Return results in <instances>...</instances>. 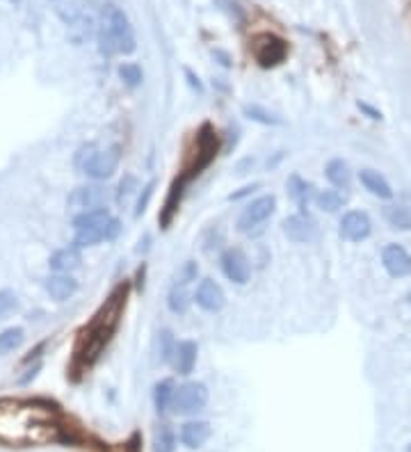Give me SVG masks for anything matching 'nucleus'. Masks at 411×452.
Segmentation results:
<instances>
[{
  "label": "nucleus",
  "mask_w": 411,
  "mask_h": 452,
  "mask_svg": "<svg viewBox=\"0 0 411 452\" xmlns=\"http://www.w3.org/2000/svg\"><path fill=\"white\" fill-rule=\"evenodd\" d=\"M112 219V212L108 208H96V210H87L80 212V215L73 217V228L80 231V228H92V226H101L105 221Z\"/></svg>",
  "instance_id": "bb28decb"
},
{
  "label": "nucleus",
  "mask_w": 411,
  "mask_h": 452,
  "mask_svg": "<svg viewBox=\"0 0 411 452\" xmlns=\"http://www.w3.org/2000/svg\"><path fill=\"white\" fill-rule=\"evenodd\" d=\"M60 439V425L53 411L35 402H3L0 405V441L14 446H32Z\"/></svg>",
  "instance_id": "f257e3e1"
},
{
  "label": "nucleus",
  "mask_w": 411,
  "mask_h": 452,
  "mask_svg": "<svg viewBox=\"0 0 411 452\" xmlns=\"http://www.w3.org/2000/svg\"><path fill=\"white\" fill-rule=\"evenodd\" d=\"M39 370H41V366H35V368H32V370H28V375H26V377H21V384H23V386H26V384H30V380H35Z\"/></svg>",
  "instance_id": "79ce46f5"
},
{
  "label": "nucleus",
  "mask_w": 411,
  "mask_h": 452,
  "mask_svg": "<svg viewBox=\"0 0 411 452\" xmlns=\"http://www.w3.org/2000/svg\"><path fill=\"white\" fill-rule=\"evenodd\" d=\"M212 55L217 57L222 67H231V64H233V62H231V57H228V53H224V51H215V53H212Z\"/></svg>",
  "instance_id": "a19ab883"
},
{
  "label": "nucleus",
  "mask_w": 411,
  "mask_h": 452,
  "mask_svg": "<svg viewBox=\"0 0 411 452\" xmlns=\"http://www.w3.org/2000/svg\"><path fill=\"white\" fill-rule=\"evenodd\" d=\"M190 286H183V283H171L169 288V295H167V306L171 313H187V309H190V304L194 299V295H190L187 290Z\"/></svg>",
  "instance_id": "5701e85b"
},
{
  "label": "nucleus",
  "mask_w": 411,
  "mask_h": 452,
  "mask_svg": "<svg viewBox=\"0 0 411 452\" xmlns=\"http://www.w3.org/2000/svg\"><path fill=\"white\" fill-rule=\"evenodd\" d=\"M153 192H155V180H149V183L144 185L142 194H139V199H137V205H135V217H139V215H142V212L146 210V205H149Z\"/></svg>",
  "instance_id": "c9c22d12"
},
{
  "label": "nucleus",
  "mask_w": 411,
  "mask_h": 452,
  "mask_svg": "<svg viewBox=\"0 0 411 452\" xmlns=\"http://www.w3.org/2000/svg\"><path fill=\"white\" fill-rule=\"evenodd\" d=\"M194 302L201 311H206V313H219V311L226 306V295L217 281L203 279L194 290Z\"/></svg>",
  "instance_id": "9d476101"
},
{
  "label": "nucleus",
  "mask_w": 411,
  "mask_h": 452,
  "mask_svg": "<svg viewBox=\"0 0 411 452\" xmlns=\"http://www.w3.org/2000/svg\"><path fill=\"white\" fill-rule=\"evenodd\" d=\"M339 233L348 242H364L373 233V219L364 210H348L341 217Z\"/></svg>",
  "instance_id": "1a4fd4ad"
},
{
  "label": "nucleus",
  "mask_w": 411,
  "mask_h": 452,
  "mask_svg": "<svg viewBox=\"0 0 411 452\" xmlns=\"http://www.w3.org/2000/svg\"><path fill=\"white\" fill-rule=\"evenodd\" d=\"M80 263H82V254L78 247L73 244V247H64V249L55 251L51 260H48V265H51V270H55L57 274H71L73 270L80 267Z\"/></svg>",
  "instance_id": "a211bd4d"
},
{
  "label": "nucleus",
  "mask_w": 411,
  "mask_h": 452,
  "mask_svg": "<svg viewBox=\"0 0 411 452\" xmlns=\"http://www.w3.org/2000/svg\"><path fill=\"white\" fill-rule=\"evenodd\" d=\"M316 205L320 210H325V212H336V210H341L345 203H348V196H345L341 190H320L316 192Z\"/></svg>",
  "instance_id": "cd10ccee"
},
{
  "label": "nucleus",
  "mask_w": 411,
  "mask_h": 452,
  "mask_svg": "<svg viewBox=\"0 0 411 452\" xmlns=\"http://www.w3.org/2000/svg\"><path fill=\"white\" fill-rule=\"evenodd\" d=\"M174 348H176V343L174 338H171V332H164L160 334V361H169L171 357H174Z\"/></svg>",
  "instance_id": "f704fd0d"
},
{
  "label": "nucleus",
  "mask_w": 411,
  "mask_h": 452,
  "mask_svg": "<svg viewBox=\"0 0 411 452\" xmlns=\"http://www.w3.org/2000/svg\"><path fill=\"white\" fill-rule=\"evenodd\" d=\"M119 160H121V149L114 144V146H108V149H103V151L89 153L87 160L82 162V171L94 180H108L114 171H117Z\"/></svg>",
  "instance_id": "423d86ee"
},
{
  "label": "nucleus",
  "mask_w": 411,
  "mask_h": 452,
  "mask_svg": "<svg viewBox=\"0 0 411 452\" xmlns=\"http://www.w3.org/2000/svg\"><path fill=\"white\" fill-rule=\"evenodd\" d=\"M196 276H199V265H196L194 260H187L180 265L178 274L174 279V283H183V286H190L192 281H196Z\"/></svg>",
  "instance_id": "72a5a7b5"
},
{
  "label": "nucleus",
  "mask_w": 411,
  "mask_h": 452,
  "mask_svg": "<svg viewBox=\"0 0 411 452\" xmlns=\"http://www.w3.org/2000/svg\"><path fill=\"white\" fill-rule=\"evenodd\" d=\"M121 231V221L117 217H112L110 221H105L101 226H92V228H80L76 231V237H73V244L78 247H94L103 240H114Z\"/></svg>",
  "instance_id": "4468645a"
},
{
  "label": "nucleus",
  "mask_w": 411,
  "mask_h": 452,
  "mask_svg": "<svg viewBox=\"0 0 411 452\" xmlns=\"http://www.w3.org/2000/svg\"><path fill=\"white\" fill-rule=\"evenodd\" d=\"M98 48L105 57L130 55L135 51V35L128 16L119 7L108 5L103 12V26L98 32Z\"/></svg>",
  "instance_id": "7ed1b4c3"
},
{
  "label": "nucleus",
  "mask_w": 411,
  "mask_h": 452,
  "mask_svg": "<svg viewBox=\"0 0 411 452\" xmlns=\"http://www.w3.org/2000/svg\"><path fill=\"white\" fill-rule=\"evenodd\" d=\"M384 219L396 231H411V208L402 203H391L384 208Z\"/></svg>",
  "instance_id": "b1692460"
},
{
  "label": "nucleus",
  "mask_w": 411,
  "mask_h": 452,
  "mask_svg": "<svg viewBox=\"0 0 411 452\" xmlns=\"http://www.w3.org/2000/svg\"><path fill=\"white\" fill-rule=\"evenodd\" d=\"M130 452H137V450H130Z\"/></svg>",
  "instance_id": "a18cd8bd"
},
{
  "label": "nucleus",
  "mask_w": 411,
  "mask_h": 452,
  "mask_svg": "<svg viewBox=\"0 0 411 452\" xmlns=\"http://www.w3.org/2000/svg\"><path fill=\"white\" fill-rule=\"evenodd\" d=\"M359 180H361V185H364L370 194L377 196V199H391V196H393L391 183L380 174V171H375V169H361V171H359Z\"/></svg>",
  "instance_id": "6ab92c4d"
},
{
  "label": "nucleus",
  "mask_w": 411,
  "mask_h": 452,
  "mask_svg": "<svg viewBox=\"0 0 411 452\" xmlns=\"http://www.w3.org/2000/svg\"><path fill=\"white\" fill-rule=\"evenodd\" d=\"M23 338H26L23 327H10V329H5V332H0V354H7V352L19 350Z\"/></svg>",
  "instance_id": "c85d7f7f"
},
{
  "label": "nucleus",
  "mask_w": 411,
  "mask_h": 452,
  "mask_svg": "<svg viewBox=\"0 0 411 452\" xmlns=\"http://www.w3.org/2000/svg\"><path fill=\"white\" fill-rule=\"evenodd\" d=\"M219 267H222V274L231 283L245 286L251 279V263L240 247H228V249L222 251Z\"/></svg>",
  "instance_id": "6e6552de"
},
{
  "label": "nucleus",
  "mask_w": 411,
  "mask_h": 452,
  "mask_svg": "<svg viewBox=\"0 0 411 452\" xmlns=\"http://www.w3.org/2000/svg\"><path fill=\"white\" fill-rule=\"evenodd\" d=\"M196 357H199V345L194 341H178L174 348V368L178 375H190L196 366Z\"/></svg>",
  "instance_id": "2eb2a0df"
},
{
  "label": "nucleus",
  "mask_w": 411,
  "mask_h": 452,
  "mask_svg": "<svg viewBox=\"0 0 411 452\" xmlns=\"http://www.w3.org/2000/svg\"><path fill=\"white\" fill-rule=\"evenodd\" d=\"M119 78L123 80V85H126V87L135 89V87L142 85L144 73H142V69H139V64H135V62H123L121 67H119Z\"/></svg>",
  "instance_id": "c756f323"
},
{
  "label": "nucleus",
  "mask_w": 411,
  "mask_h": 452,
  "mask_svg": "<svg viewBox=\"0 0 411 452\" xmlns=\"http://www.w3.org/2000/svg\"><path fill=\"white\" fill-rule=\"evenodd\" d=\"M325 176L336 190H348V187L352 185V169H350L348 160H343V158L329 160L327 167H325Z\"/></svg>",
  "instance_id": "412c9836"
},
{
  "label": "nucleus",
  "mask_w": 411,
  "mask_h": 452,
  "mask_svg": "<svg viewBox=\"0 0 411 452\" xmlns=\"http://www.w3.org/2000/svg\"><path fill=\"white\" fill-rule=\"evenodd\" d=\"M174 396H176V386L174 380H162L155 384L153 389V405L158 414H167V409L174 407Z\"/></svg>",
  "instance_id": "393cba45"
},
{
  "label": "nucleus",
  "mask_w": 411,
  "mask_h": 452,
  "mask_svg": "<svg viewBox=\"0 0 411 452\" xmlns=\"http://www.w3.org/2000/svg\"><path fill=\"white\" fill-rule=\"evenodd\" d=\"M242 114H245L247 119H251V121H256V123H263V126H281V123H284V119L279 117V114L270 112L267 108H263V105H258V103L242 105Z\"/></svg>",
  "instance_id": "a878e982"
},
{
  "label": "nucleus",
  "mask_w": 411,
  "mask_h": 452,
  "mask_svg": "<svg viewBox=\"0 0 411 452\" xmlns=\"http://www.w3.org/2000/svg\"><path fill=\"white\" fill-rule=\"evenodd\" d=\"M10 3H21V0H10Z\"/></svg>",
  "instance_id": "37998d69"
},
{
  "label": "nucleus",
  "mask_w": 411,
  "mask_h": 452,
  "mask_svg": "<svg viewBox=\"0 0 411 452\" xmlns=\"http://www.w3.org/2000/svg\"><path fill=\"white\" fill-rule=\"evenodd\" d=\"M187 180H190V178L180 176V178L174 180V183H171L169 196H167V201H164V210L160 212V224H162V228H169L171 217H174V212H176V208H178V203H180V196H183V192H185Z\"/></svg>",
  "instance_id": "4be33fe9"
},
{
  "label": "nucleus",
  "mask_w": 411,
  "mask_h": 452,
  "mask_svg": "<svg viewBox=\"0 0 411 452\" xmlns=\"http://www.w3.org/2000/svg\"><path fill=\"white\" fill-rule=\"evenodd\" d=\"M217 3H222L224 5V10L233 16L235 21H242L245 19V14H242V10H240V5L235 3V0H217Z\"/></svg>",
  "instance_id": "e433bc0d"
},
{
  "label": "nucleus",
  "mask_w": 411,
  "mask_h": 452,
  "mask_svg": "<svg viewBox=\"0 0 411 452\" xmlns=\"http://www.w3.org/2000/svg\"><path fill=\"white\" fill-rule=\"evenodd\" d=\"M185 78H187V85H190L196 94H203V82L199 80V76H196V73H194L192 69H187V67H185Z\"/></svg>",
  "instance_id": "4c0bfd02"
},
{
  "label": "nucleus",
  "mask_w": 411,
  "mask_h": 452,
  "mask_svg": "<svg viewBox=\"0 0 411 452\" xmlns=\"http://www.w3.org/2000/svg\"><path fill=\"white\" fill-rule=\"evenodd\" d=\"M139 190V180L133 176V174H126L121 178V183H119V187H117V201L121 203V205H126L130 199H133V194Z\"/></svg>",
  "instance_id": "2f4dec72"
},
{
  "label": "nucleus",
  "mask_w": 411,
  "mask_h": 452,
  "mask_svg": "<svg viewBox=\"0 0 411 452\" xmlns=\"http://www.w3.org/2000/svg\"><path fill=\"white\" fill-rule=\"evenodd\" d=\"M178 439H180V443H183L187 450L201 448L203 443L210 439V425L206 423V421H190V423H185L183 427H180Z\"/></svg>",
  "instance_id": "dca6fc26"
},
{
  "label": "nucleus",
  "mask_w": 411,
  "mask_h": 452,
  "mask_svg": "<svg viewBox=\"0 0 411 452\" xmlns=\"http://www.w3.org/2000/svg\"><path fill=\"white\" fill-rule=\"evenodd\" d=\"M78 290V281L71 274H51L46 279V293L55 302H67Z\"/></svg>",
  "instance_id": "f3484780"
},
{
  "label": "nucleus",
  "mask_w": 411,
  "mask_h": 452,
  "mask_svg": "<svg viewBox=\"0 0 411 452\" xmlns=\"http://www.w3.org/2000/svg\"><path fill=\"white\" fill-rule=\"evenodd\" d=\"M277 210V196L274 194H261L254 201H249L242 208L240 217H238V231L240 233H254L258 226L274 215Z\"/></svg>",
  "instance_id": "20e7f679"
},
{
  "label": "nucleus",
  "mask_w": 411,
  "mask_h": 452,
  "mask_svg": "<svg viewBox=\"0 0 411 452\" xmlns=\"http://www.w3.org/2000/svg\"><path fill=\"white\" fill-rule=\"evenodd\" d=\"M254 190H258V185H249V187H242L240 192H233L231 196H228V199L231 201H238V199H242V196H247V194H251Z\"/></svg>",
  "instance_id": "ea45409f"
},
{
  "label": "nucleus",
  "mask_w": 411,
  "mask_h": 452,
  "mask_svg": "<svg viewBox=\"0 0 411 452\" xmlns=\"http://www.w3.org/2000/svg\"><path fill=\"white\" fill-rule=\"evenodd\" d=\"M176 450V434L169 425H162L153 441V452H174Z\"/></svg>",
  "instance_id": "7c9ffc66"
},
{
  "label": "nucleus",
  "mask_w": 411,
  "mask_h": 452,
  "mask_svg": "<svg viewBox=\"0 0 411 452\" xmlns=\"http://www.w3.org/2000/svg\"><path fill=\"white\" fill-rule=\"evenodd\" d=\"M16 309H19V297H16V293L10 290V288H3V290H0V320L5 315H10Z\"/></svg>",
  "instance_id": "473e14b6"
},
{
  "label": "nucleus",
  "mask_w": 411,
  "mask_h": 452,
  "mask_svg": "<svg viewBox=\"0 0 411 452\" xmlns=\"http://www.w3.org/2000/svg\"><path fill=\"white\" fill-rule=\"evenodd\" d=\"M251 53H254V60H256L263 69H272L286 60L288 44L281 37L272 35V32H261V35H256L251 41Z\"/></svg>",
  "instance_id": "39448f33"
},
{
  "label": "nucleus",
  "mask_w": 411,
  "mask_h": 452,
  "mask_svg": "<svg viewBox=\"0 0 411 452\" xmlns=\"http://www.w3.org/2000/svg\"><path fill=\"white\" fill-rule=\"evenodd\" d=\"M382 265L393 279H405L411 274V254L398 242H391L382 251Z\"/></svg>",
  "instance_id": "9b49d317"
},
{
  "label": "nucleus",
  "mask_w": 411,
  "mask_h": 452,
  "mask_svg": "<svg viewBox=\"0 0 411 452\" xmlns=\"http://www.w3.org/2000/svg\"><path fill=\"white\" fill-rule=\"evenodd\" d=\"M208 389H206V384L201 382H187L183 386H178L176 389V396H174V409L176 414L180 416H190V414H196V411H201L206 405H208Z\"/></svg>",
  "instance_id": "0eeeda50"
},
{
  "label": "nucleus",
  "mask_w": 411,
  "mask_h": 452,
  "mask_svg": "<svg viewBox=\"0 0 411 452\" xmlns=\"http://www.w3.org/2000/svg\"><path fill=\"white\" fill-rule=\"evenodd\" d=\"M108 203V192L105 187L101 185H82L76 187L69 196V205L76 208L80 212H87V210H96V208H105Z\"/></svg>",
  "instance_id": "f8f14e48"
},
{
  "label": "nucleus",
  "mask_w": 411,
  "mask_h": 452,
  "mask_svg": "<svg viewBox=\"0 0 411 452\" xmlns=\"http://www.w3.org/2000/svg\"><path fill=\"white\" fill-rule=\"evenodd\" d=\"M357 105H359V110H361V112H366L370 119H375V121H382V112H380V110H375L373 105H368V103H361V101H359Z\"/></svg>",
  "instance_id": "58836bf2"
},
{
  "label": "nucleus",
  "mask_w": 411,
  "mask_h": 452,
  "mask_svg": "<svg viewBox=\"0 0 411 452\" xmlns=\"http://www.w3.org/2000/svg\"><path fill=\"white\" fill-rule=\"evenodd\" d=\"M281 226H284V233H286L288 240H293V242H297V244L316 240V235H318L316 221L311 219L307 212H297V215L286 217Z\"/></svg>",
  "instance_id": "ddd939ff"
},
{
  "label": "nucleus",
  "mask_w": 411,
  "mask_h": 452,
  "mask_svg": "<svg viewBox=\"0 0 411 452\" xmlns=\"http://www.w3.org/2000/svg\"><path fill=\"white\" fill-rule=\"evenodd\" d=\"M288 194H290V199L297 203V208L304 212L309 208V203L316 199V192H313V185L309 183V180H304L300 174H293L290 178H288Z\"/></svg>",
  "instance_id": "aec40b11"
},
{
  "label": "nucleus",
  "mask_w": 411,
  "mask_h": 452,
  "mask_svg": "<svg viewBox=\"0 0 411 452\" xmlns=\"http://www.w3.org/2000/svg\"><path fill=\"white\" fill-rule=\"evenodd\" d=\"M407 450H409V452H411V443H409V448H407Z\"/></svg>",
  "instance_id": "c03bdc74"
},
{
  "label": "nucleus",
  "mask_w": 411,
  "mask_h": 452,
  "mask_svg": "<svg viewBox=\"0 0 411 452\" xmlns=\"http://www.w3.org/2000/svg\"><path fill=\"white\" fill-rule=\"evenodd\" d=\"M123 306H126V286H119L108 297V302L103 304V309L94 315L92 322L85 327V332L80 334L76 348V364L89 368L101 357V352L110 343L114 329H117Z\"/></svg>",
  "instance_id": "f03ea898"
}]
</instances>
